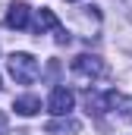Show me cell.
I'll return each mask as SVG.
<instances>
[{
  "label": "cell",
  "instance_id": "cell-1",
  "mask_svg": "<svg viewBox=\"0 0 132 135\" xmlns=\"http://www.w3.org/2000/svg\"><path fill=\"white\" fill-rule=\"evenodd\" d=\"M6 69H10V75L19 82V85H32L35 79H38V60H35L32 54H25V50H19V54H10V60H6Z\"/></svg>",
  "mask_w": 132,
  "mask_h": 135
},
{
  "label": "cell",
  "instance_id": "cell-2",
  "mask_svg": "<svg viewBox=\"0 0 132 135\" xmlns=\"http://www.w3.org/2000/svg\"><path fill=\"white\" fill-rule=\"evenodd\" d=\"M72 72L82 75V79H104L107 75V63L101 57H95V54H79L72 60Z\"/></svg>",
  "mask_w": 132,
  "mask_h": 135
},
{
  "label": "cell",
  "instance_id": "cell-3",
  "mask_svg": "<svg viewBox=\"0 0 132 135\" xmlns=\"http://www.w3.org/2000/svg\"><path fill=\"white\" fill-rule=\"evenodd\" d=\"M72 107H76V94H72L69 88H63V85H57V88L50 91V98H47V110H50L54 116H66Z\"/></svg>",
  "mask_w": 132,
  "mask_h": 135
},
{
  "label": "cell",
  "instance_id": "cell-4",
  "mask_svg": "<svg viewBox=\"0 0 132 135\" xmlns=\"http://www.w3.org/2000/svg\"><path fill=\"white\" fill-rule=\"evenodd\" d=\"M29 16H32L29 3H25V0H13L10 9H6V28H16V32L29 28Z\"/></svg>",
  "mask_w": 132,
  "mask_h": 135
},
{
  "label": "cell",
  "instance_id": "cell-5",
  "mask_svg": "<svg viewBox=\"0 0 132 135\" xmlns=\"http://www.w3.org/2000/svg\"><path fill=\"white\" fill-rule=\"evenodd\" d=\"M35 32H38V35H44V32H60V19H57V13H54V9H41L38 19H35Z\"/></svg>",
  "mask_w": 132,
  "mask_h": 135
},
{
  "label": "cell",
  "instance_id": "cell-6",
  "mask_svg": "<svg viewBox=\"0 0 132 135\" xmlns=\"http://www.w3.org/2000/svg\"><path fill=\"white\" fill-rule=\"evenodd\" d=\"M13 110H16L19 116H35V113L41 110V98H35V94H22V98L13 101Z\"/></svg>",
  "mask_w": 132,
  "mask_h": 135
},
{
  "label": "cell",
  "instance_id": "cell-7",
  "mask_svg": "<svg viewBox=\"0 0 132 135\" xmlns=\"http://www.w3.org/2000/svg\"><path fill=\"white\" fill-rule=\"evenodd\" d=\"M82 129V123L79 119H54V123H47V132H54V135H76Z\"/></svg>",
  "mask_w": 132,
  "mask_h": 135
},
{
  "label": "cell",
  "instance_id": "cell-8",
  "mask_svg": "<svg viewBox=\"0 0 132 135\" xmlns=\"http://www.w3.org/2000/svg\"><path fill=\"white\" fill-rule=\"evenodd\" d=\"M6 126H10V119H6V113H3V110H0V135L6 132Z\"/></svg>",
  "mask_w": 132,
  "mask_h": 135
},
{
  "label": "cell",
  "instance_id": "cell-9",
  "mask_svg": "<svg viewBox=\"0 0 132 135\" xmlns=\"http://www.w3.org/2000/svg\"><path fill=\"white\" fill-rule=\"evenodd\" d=\"M69 3H76V0H69Z\"/></svg>",
  "mask_w": 132,
  "mask_h": 135
}]
</instances>
